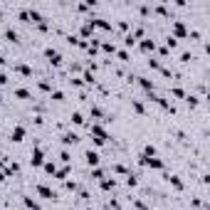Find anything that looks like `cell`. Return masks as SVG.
I'll use <instances>...</instances> for the list:
<instances>
[{
    "mask_svg": "<svg viewBox=\"0 0 210 210\" xmlns=\"http://www.w3.org/2000/svg\"><path fill=\"white\" fill-rule=\"evenodd\" d=\"M143 163H146V166H151V168H163V163H161L158 158H143Z\"/></svg>",
    "mask_w": 210,
    "mask_h": 210,
    "instance_id": "cell-7",
    "label": "cell"
},
{
    "mask_svg": "<svg viewBox=\"0 0 210 210\" xmlns=\"http://www.w3.org/2000/svg\"><path fill=\"white\" fill-rule=\"evenodd\" d=\"M176 35H181V37H183V35H185V27H183V25H181V22H176Z\"/></svg>",
    "mask_w": 210,
    "mask_h": 210,
    "instance_id": "cell-12",
    "label": "cell"
},
{
    "mask_svg": "<svg viewBox=\"0 0 210 210\" xmlns=\"http://www.w3.org/2000/svg\"><path fill=\"white\" fill-rule=\"evenodd\" d=\"M141 47H143V50H153V40H146Z\"/></svg>",
    "mask_w": 210,
    "mask_h": 210,
    "instance_id": "cell-14",
    "label": "cell"
},
{
    "mask_svg": "<svg viewBox=\"0 0 210 210\" xmlns=\"http://www.w3.org/2000/svg\"><path fill=\"white\" fill-rule=\"evenodd\" d=\"M37 193H40L42 198H54V193H52V190H50L47 185H37Z\"/></svg>",
    "mask_w": 210,
    "mask_h": 210,
    "instance_id": "cell-4",
    "label": "cell"
},
{
    "mask_svg": "<svg viewBox=\"0 0 210 210\" xmlns=\"http://www.w3.org/2000/svg\"><path fill=\"white\" fill-rule=\"evenodd\" d=\"M0 102H3V97H0Z\"/></svg>",
    "mask_w": 210,
    "mask_h": 210,
    "instance_id": "cell-20",
    "label": "cell"
},
{
    "mask_svg": "<svg viewBox=\"0 0 210 210\" xmlns=\"http://www.w3.org/2000/svg\"><path fill=\"white\" fill-rule=\"evenodd\" d=\"M17 97H20V99H27V97H30V94H27L25 89H17Z\"/></svg>",
    "mask_w": 210,
    "mask_h": 210,
    "instance_id": "cell-17",
    "label": "cell"
},
{
    "mask_svg": "<svg viewBox=\"0 0 210 210\" xmlns=\"http://www.w3.org/2000/svg\"><path fill=\"white\" fill-rule=\"evenodd\" d=\"M72 121H74V124H82V121H84V119H82V114H79V111H77V114H72Z\"/></svg>",
    "mask_w": 210,
    "mask_h": 210,
    "instance_id": "cell-11",
    "label": "cell"
},
{
    "mask_svg": "<svg viewBox=\"0 0 210 210\" xmlns=\"http://www.w3.org/2000/svg\"><path fill=\"white\" fill-rule=\"evenodd\" d=\"M42 161H45V158H42V148L37 146V148L32 151V166H42Z\"/></svg>",
    "mask_w": 210,
    "mask_h": 210,
    "instance_id": "cell-2",
    "label": "cell"
},
{
    "mask_svg": "<svg viewBox=\"0 0 210 210\" xmlns=\"http://www.w3.org/2000/svg\"><path fill=\"white\" fill-rule=\"evenodd\" d=\"M0 181H5V176H3V173H0Z\"/></svg>",
    "mask_w": 210,
    "mask_h": 210,
    "instance_id": "cell-19",
    "label": "cell"
},
{
    "mask_svg": "<svg viewBox=\"0 0 210 210\" xmlns=\"http://www.w3.org/2000/svg\"><path fill=\"white\" fill-rule=\"evenodd\" d=\"M170 183H173V185H176V188H178V190H181V188H183V183H181V181H178V178H176V176H170Z\"/></svg>",
    "mask_w": 210,
    "mask_h": 210,
    "instance_id": "cell-13",
    "label": "cell"
},
{
    "mask_svg": "<svg viewBox=\"0 0 210 210\" xmlns=\"http://www.w3.org/2000/svg\"><path fill=\"white\" fill-rule=\"evenodd\" d=\"M45 57H47V60H50L52 64H60V62H62L60 52H57V50H52V47H47V50H45Z\"/></svg>",
    "mask_w": 210,
    "mask_h": 210,
    "instance_id": "cell-1",
    "label": "cell"
},
{
    "mask_svg": "<svg viewBox=\"0 0 210 210\" xmlns=\"http://www.w3.org/2000/svg\"><path fill=\"white\" fill-rule=\"evenodd\" d=\"M25 205H27V208H32V210H40V205H37L32 198H27V200H25Z\"/></svg>",
    "mask_w": 210,
    "mask_h": 210,
    "instance_id": "cell-9",
    "label": "cell"
},
{
    "mask_svg": "<svg viewBox=\"0 0 210 210\" xmlns=\"http://www.w3.org/2000/svg\"><path fill=\"white\" fill-rule=\"evenodd\" d=\"M5 37H8L10 42H17V32L15 30H5Z\"/></svg>",
    "mask_w": 210,
    "mask_h": 210,
    "instance_id": "cell-8",
    "label": "cell"
},
{
    "mask_svg": "<svg viewBox=\"0 0 210 210\" xmlns=\"http://www.w3.org/2000/svg\"><path fill=\"white\" fill-rule=\"evenodd\" d=\"M45 170H47V173H54L57 168H54V163H45Z\"/></svg>",
    "mask_w": 210,
    "mask_h": 210,
    "instance_id": "cell-15",
    "label": "cell"
},
{
    "mask_svg": "<svg viewBox=\"0 0 210 210\" xmlns=\"http://www.w3.org/2000/svg\"><path fill=\"white\" fill-rule=\"evenodd\" d=\"M22 136H25V129H22V126H15V131H12V141H22Z\"/></svg>",
    "mask_w": 210,
    "mask_h": 210,
    "instance_id": "cell-5",
    "label": "cell"
},
{
    "mask_svg": "<svg viewBox=\"0 0 210 210\" xmlns=\"http://www.w3.org/2000/svg\"><path fill=\"white\" fill-rule=\"evenodd\" d=\"M77 141H79L77 133H64V136H62V143H67V146H69V143H77Z\"/></svg>",
    "mask_w": 210,
    "mask_h": 210,
    "instance_id": "cell-3",
    "label": "cell"
},
{
    "mask_svg": "<svg viewBox=\"0 0 210 210\" xmlns=\"http://www.w3.org/2000/svg\"><path fill=\"white\" fill-rule=\"evenodd\" d=\"M141 87H143V89H153V84H151L148 79H141Z\"/></svg>",
    "mask_w": 210,
    "mask_h": 210,
    "instance_id": "cell-16",
    "label": "cell"
},
{
    "mask_svg": "<svg viewBox=\"0 0 210 210\" xmlns=\"http://www.w3.org/2000/svg\"><path fill=\"white\" fill-rule=\"evenodd\" d=\"M8 82V77H5V74H0V84H5Z\"/></svg>",
    "mask_w": 210,
    "mask_h": 210,
    "instance_id": "cell-18",
    "label": "cell"
},
{
    "mask_svg": "<svg viewBox=\"0 0 210 210\" xmlns=\"http://www.w3.org/2000/svg\"><path fill=\"white\" fill-rule=\"evenodd\" d=\"M87 163H89V166H97V163H99V156L94 153V151H87Z\"/></svg>",
    "mask_w": 210,
    "mask_h": 210,
    "instance_id": "cell-6",
    "label": "cell"
},
{
    "mask_svg": "<svg viewBox=\"0 0 210 210\" xmlns=\"http://www.w3.org/2000/svg\"><path fill=\"white\" fill-rule=\"evenodd\" d=\"M54 173H57V178H62V181H64V178H67V173H69V168H62V170H54Z\"/></svg>",
    "mask_w": 210,
    "mask_h": 210,
    "instance_id": "cell-10",
    "label": "cell"
}]
</instances>
